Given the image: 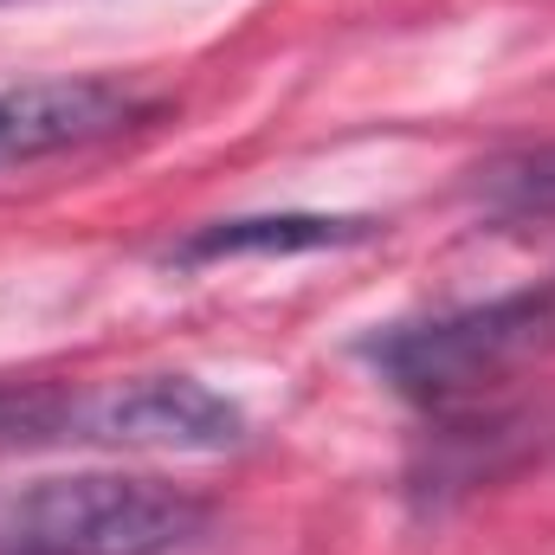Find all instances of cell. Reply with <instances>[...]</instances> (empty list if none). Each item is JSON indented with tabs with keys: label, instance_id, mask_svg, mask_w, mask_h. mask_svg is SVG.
Segmentation results:
<instances>
[{
	"label": "cell",
	"instance_id": "obj_3",
	"mask_svg": "<svg viewBox=\"0 0 555 555\" xmlns=\"http://www.w3.org/2000/svg\"><path fill=\"white\" fill-rule=\"evenodd\" d=\"M52 439L124 446V452H227L246 439V414L188 375H142L65 395Z\"/></svg>",
	"mask_w": 555,
	"mask_h": 555
},
{
	"label": "cell",
	"instance_id": "obj_1",
	"mask_svg": "<svg viewBox=\"0 0 555 555\" xmlns=\"http://www.w3.org/2000/svg\"><path fill=\"white\" fill-rule=\"evenodd\" d=\"M207 504L142 472H72L0 498V555H168Z\"/></svg>",
	"mask_w": 555,
	"mask_h": 555
},
{
	"label": "cell",
	"instance_id": "obj_6",
	"mask_svg": "<svg viewBox=\"0 0 555 555\" xmlns=\"http://www.w3.org/2000/svg\"><path fill=\"white\" fill-rule=\"evenodd\" d=\"M472 188H478V201H485L491 214H504V220H543V214H555V142L485 162Z\"/></svg>",
	"mask_w": 555,
	"mask_h": 555
},
{
	"label": "cell",
	"instance_id": "obj_2",
	"mask_svg": "<svg viewBox=\"0 0 555 555\" xmlns=\"http://www.w3.org/2000/svg\"><path fill=\"white\" fill-rule=\"evenodd\" d=\"M550 330H555V291H517V297H498V304H472V310H452V317H433V323L388 330V336L369 343V362L420 401H446V395H465L485 375L511 369L517 356H530Z\"/></svg>",
	"mask_w": 555,
	"mask_h": 555
},
{
	"label": "cell",
	"instance_id": "obj_4",
	"mask_svg": "<svg viewBox=\"0 0 555 555\" xmlns=\"http://www.w3.org/2000/svg\"><path fill=\"white\" fill-rule=\"evenodd\" d=\"M149 117L142 91L117 78H39V85H13L0 91V168L13 162H39V155H65L85 142H104Z\"/></svg>",
	"mask_w": 555,
	"mask_h": 555
},
{
	"label": "cell",
	"instance_id": "obj_5",
	"mask_svg": "<svg viewBox=\"0 0 555 555\" xmlns=\"http://www.w3.org/2000/svg\"><path fill=\"white\" fill-rule=\"evenodd\" d=\"M375 220L349 214H246V220H214L194 240H181L168 259L175 266H214V259H291V253H323V246H356L369 240Z\"/></svg>",
	"mask_w": 555,
	"mask_h": 555
},
{
	"label": "cell",
	"instance_id": "obj_7",
	"mask_svg": "<svg viewBox=\"0 0 555 555\" xmlns=\"http://www.w3.org/2000/svg\"><path fill=\"white\" fill-rule=\"evenodd\" d=\"M59 401H65V388H0V446L52 439L59 433Z\"/></svg>",
	"mask_w": 555,
	"mask_h": 555
}]
</instances>
